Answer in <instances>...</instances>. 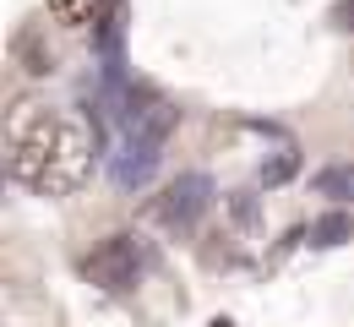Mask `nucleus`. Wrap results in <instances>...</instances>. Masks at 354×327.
I'll return each mask as SVG.
<instances>
[{
    "label": "nucleus",
    "mask_w": 354,
    "mask_h": 327,
    "mask_svg": "<svg viewBox=\"0 0 354 327\" xmlns=\"http://www.w3.org/2000/svg\"><path fill=\"white\" fill-rule=\"evenodd\" d=\"M142 268H147L142 234H109V240L93 245V256L82 262V279L98 283L104 295H126V289L142 279Z\"/></svg>",
    "instance_id": "obj_3"
},
{
    "label": "nucleus",
    "mask_w": 354,
    "mask_h": 327,
    "mask_svg": "<svg viewBox=\"0 0 354 327\" xmlns=\"http://www.w3.org/2000/svg\"><path fill=\"white\" fill-rule=\"evenodd\" d=\"M316 196H333V202H354V164H327L316 180H310Z\"/></svg>",
    "instance_id": "obj_6"
},
{
    "label": "nucleus",
    "mask_w": 354,
    "mask_h": 327,
    "mask_svg": "<svg viewBox=\"0 0 354 327\" xmlns=\"http://www.w3.org/2000/svg\"><path fill=\"white\" fill-rule=\"evenodd\" d=\"M333 17H338L344 28H354V0H338V6H333Z\"/></svg>",
    "instance_id": "obj_10"
},
{
    "label": "nucleus",
    "mask_w": 354,
    "mask_h": 327,
    "mask_svg": "<svg viewBox=\"0 0 354 327\" xmlns=\"http://www.w3.org/2000/svg\"><path fill=\"white\" fill-rule=\"evenodd\" d=\"M49 11H55L60 22H71V28H77V22H88L93 11H98V0H49Z\"/></svg>",
    "instance_id": "obj_9"
},
{
    "label": "nucleus",
    "mask_w": 354,
    "mask_h": 327,
    "mask_svg": "<svg viewBox=\"0 0 354 327\" xmlns=\"http://www.w3.org/2000/svg\"><path fill=\"white\" fill-rule=\"evenodd\" d=\"M55 137H60V109L22 104L6 126V175L17 186L39 191L49 175V158H55Z\"/></svg>",
    "instance_id": "obj_1"
},
{
    "label": "nucleus",
    "mask_w": 354,
    "mask_h": 327,
    "mask_svg": "<svg viewBox=\"0 0 354 327\" xmlns=\"http://www.w3.org/2000/svg\"><path fill=\"white\" fill-rule=\"evenodd\" d=\"M98 115H77V109H60V137H55V158H49L44 175V196H71L93 175V158H98Z\"/></svg>",
    "instance_id": "obj_2"
},
{
    "label": "nucleus",
    "mask_w": 354,
    "mask_h": 327,
    "mask_svg": "<svg viewBox=\"0 0 354 327\" xmlns=\"http://www.w3.org/2000/svg\"><path fill=\"white\" fill-rule=\"evenodd\" d=\"M207 207H213V180H207V175H180V180H169V191L158 196V224L175 230V234H191L207 218Z\"/></svg>",
    "instance_id": "obj_4"
},
{
    "label": "nucleus",
    "mask_w": 354,
    "mask_h": 327,
    "mask_svg": "<svg viewBox=\"0 0 354 327\" xmlns=\"http://www.w3.org/2000/svg\"><path fill=\"white\" fill-rule=\"evenodd\" d=\"M164 164V137H142V131H126L120 137V153H109V175L120 191H142Z\"/></svg>",
    "instance_id": "obj_5"
},
{
    "label": "nucleus",
    "mask_w": 354,
    "mask_h": 327,
    "mask_svg": "<svg viewBox=\"0 0 354 327\" xmlns=\"http://www.w3.org/2000/svg\"><path fill=\"white\" fill-rule=\"evenodd\" d=\"M295 169H300V153H295V147H283V153H278V158L262 169V186H283Z\"/></svg>",
    "instance_id": "obj_8"
},
{
    "label": "nucleus",
    "mask_w": 354,
    "mask_h": 327,
    "mask_svg": "<svg viewBox=\"0 0 354 327\" xmlns=\"http://www.w3.org/2000/svg\"><path fill=\"white\" fill-rule=\"evenodd\" d=\"M349 234H354V218H349V213H327V218H316V224L306 230V240L316 245V251H327V245H344Z\"/></svg>",
    "instance_id": "obj_7"
}]
</instances>
